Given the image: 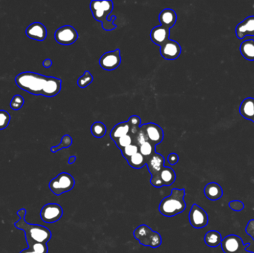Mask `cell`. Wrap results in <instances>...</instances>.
<instances>
[{"mask_svg":"<svg viewBox=\"0 0 254 253\" xmlns=\"http://www.w3.org/2000/svg\"><path fill=\"white\" fill-rule=\"evenodd\" d=\"M11 120V116L7 111L0 110V130L8 127Z\"/></svg>","mask_w":254,"mask_h":253,"instance_id":"obj_36","label":"cell"},{"mask_svg":"<svg viewBox=\"0 0 254 253\" xmlns=\"http://www.w3.org/2000/svg\"><path fill=\"white\" fill-rule=\"evenodd\" d=\"M27 37L37 41H44L47 37L45 25L40 23H33L25 30Z\"/></svg>","mask_w":254,"mask_h":253,"instance_id":"obj_15","label":"cell"},{"mask_svg":"<svg viewBox=\"0 0 254 253\" xmlns=\"http://www.w3.org/2000/svg\"><path fill=\"white\" fill-rule=\"evenodd\" d=\"M93 81V76L90 74V71H85L84 74L77 80V85L82 89L87 87L91 84Z\"/></svg>","mask_w":254,"mask_h":253,"instance_id":"obj_33","label":"cell"},{"mask_svg":"<svg viewBox=\"0 0 254 253\" xmlns=\"http://www.w3.org/2000/svg\"><path fill=\"white\" fill-rule=\"evenodd\" d=\"M20 220L15 223V227L25 232L26 241L47 244L51 238V232L47 227L41 225L28 224L25 221V209H21L17 212Z\"/></svg>","mask_w":254,"mask_h":253,"instance_id":"obj_1","label":"cell"},{"mask_svg":"<svg viewBox=\"0 0 254 253\" xmlns=\"http://www.w3.org/2000/svg\"><path fill=\"white\" fill-rule=\"evenodd\" d=\"M76 161V157L75 156H71L69 158V164H72V163H74V162H75Z\"/></svg>","mask_w":254,"mask_h":253,"instance_id":"obj_41","label":"cell"},{"mask_svg":"<svg viewBox=\"0 0 254 253\" xmlns=\"http://www.w3.org/2000/svg\"><path fill=\"white\" fill-rule=\"evenodd\" d=\"M170 31L168 28L160 25L153 28L150 33V38L155 44L162 46L169 40Z\"/></svg>","mask_w":254,"mask_h":253,"instance_id":"obj_17","label":"cell"},{"mask_svg":"<svg viewBox=\"0 0 254 253\" xmlns=\"http://www.w3.org/2000/svg\"><path fill=\"white\" fill-rule=\"evenodd\" d=\"M205 196L210 201H217L223 195L222 186L216 183L212 182L207 184L204 189Z\"/></svg>","mask_w":254,"mask_h":253,"instance_id":"obj_19","label":"cell"},{"mask_svg":"<svg viewBox=\"0 0 254 253\" xmlns=\"http://www.w3.org/2000/svg\"><path fill=\"white\" fill-rule=\"evenodd\" d=\"M159 175L163 183V186H171L176 179V172L170 167H165L164 166Z\"/></svg>","mask_w":254,"mask_h":253,"instance_id":"obj_22","label":"cell"},{"mask_svg":"<svg viewBox=\"0 0 254 253\" xmlns=\"http://www.w3.org/2000/svg\"><path fill=\"white\" fill-rule=\"evenodd\" d=\"M133 235L140 244L146 247L158 248L162 244V238L160 234L155 232L150 227L145 224L137 227Z\"/></svg>","mask_w":254,"mask_h":253,"instance_id":"obj_5","label":"cell"},{"mask_svg":"<svg viewBox=\"0 0 254 253\" xmlns=\"http://www.w3.org/2000/svg\"><path fill=\"white\" fill-rule=\"evenodd\" d=\"M30 250L35 253H48V246L44 243L33 242L27 241Z\"/></svg>","mask_w":254,"mask_h":253,"instance_id":"obj_29","label":"cell"},{"mask_svg":"<svg viewBox=\"0 0 254 253\" xmlns=\"http://www.w3.org/2000/svg\"><path fill=\"white\" fill-rule=\"evenodd\" d=\"M113 1H92L90 3V9L93 17L97 21L101 22L102 27L105 31H113L117 28L113 25V20H116V16H113L111 20H108V16L113 10Z\"/></svg>","mask_w":254,"mask_h":253,"instance_id":"obj_4","label":"cell"},{"mask_svg":"<svg viewBox=\"0 0 254 253\" xmlns=\"http://www.w3.org/2000/svg\"><path fill=\"white\" fill-rule=\"evenodd\" d=\"M159 21L161 25L165 27L168 29H170L172 27L174 26L177 21V15L173 9L166 8L161 12L159 15Z\"/></svg>","mask_w":254,"mask_h":253,"instance_id":"obj_18","label":"cell"},{"mask_svg":"<svg viewBox=\"0 0 254 253\" xmlns=\"http://www.w3.org/2000/svg\"><path fill=\"white\" fill-rule=\"evenodd\" d=\"M150 184L156 188H162L163 186V183H162L159 175L152 176L151 179H150Z\"/></svg>","mask_w":254,"mask_h":253,"instance_id":"obj_38","label":"cell"},{"mask_svg":"<svg viewBox=\"0 0 254 253\" xmlns=\"http://www.w3.org/2000/svg\"><path fill=\"white\" fill-rule=\"evenodd\" d=\"M121 63L120 51L119 49L105 53L101 56L99 63L102 69L107 71H113L117 69Z\"/></svg>","mask_w":254,"mask_h":253,"instance_id":"obj_10","label":"cell"},{"mask_svg":"<svg viewBox=\"0 0 254 253\" xmlns=\"http://www.w3.org/2000/svg\"><path fill=\"white\" fill-rule=\"evenodd\" d=\"M75 181L70 174L67 172H62L56 178L50 181V190L55 195H62L66 192H69L74 188Z\"/></svg>","mask_w":254,"mask_h":253,"instance_id":"obj_6","label":"cell"},{"mask_svg":"<svg viewBox=\"0 0 254 253\" xmlns=\"http://www.w3.org/2000/svg\"><path fill=\"white\" fill-rule=\"evenodd\" d=\"M24 103H25V100H24L23 97L17 94L13 97L12 100L10 103V106L13 110H20L23 106Z\"/></svg>","mask_w":254,"mask_h":253,"instance_id":"obj_35","label":"cell"},{"mask_svg":"<svg viewBox=\"0 0 254 253\" xmlns=\"http://www.w3.org/2000/svg\"><path fill=\"white\" fill-rule=\"evenodd\" d=\"M43 66H44V67L48 69V68L51 67V66H52V61L50 59H46L43 63Z\"/></svg>","mask_w":254,"mask_h":253,"instance_id":"obj_40","label":"cell"},{"mask_svg":"<svg viewBox=\"0 0 254 253\" xmlns=\"http://www.w3.org/2000/svg\"><path fill=\"white\" fill-rule=\"evenodd\" d=\"M133 144L136 146H140V145L143 144L145 142L148 141L147 136H146V132L142 126H140L139 132L136 135L133 137Z\"/></svg>","mask_w":254,"mask_h":253,"instance_id":"obj_31","label":"cell"},{"mask_svg":"<svg viewBox=\"0 0 254 253\" xmlns=\"http://www.w3.org/2000/svg\"><path fill=\"white\" fill-rule=\"evenodd\" d=\"M128 123L130 126V131L129 134L132 137H133L138 133L139 129L141 126V120H140V117H139L137 115H133L129 119Z\"/></svg>","mask_w":254,"mask_h":253,"instance_id":"obj_28","label":"cell"},{"mask_svg":"<svg viewBox=\"0 0 254 253\" xmlns=\"http://www.w3.org/2000/svg\"><path fill=\"white\" fill-rule=\"evenodd\" d=\"M222 250L225 253H237L245 247L242 238L237 235H231L225 237L221 243Z\"/></svg>","mask_w":254,"mask_h":253,"instance_id":"obj_13","label":"cell"},{"mask_svg":"<svg viewBox=\"0 0 254 253\" xmlns=\"http://www.w3.org/2000/svg\"><path fill=\"white\" fill-rule=\"evenodd\" d=\"M160 52L165 60H174L180 56L182 48L177 42L169 39L161 46Z\"/></svg>","mask_w":254,"mask_h":253,"instance_id":"obj_11","label":"cell"},{"mask_svg":"<svg viewBox=\"0 0 254 253\" xmlns=\"http://www.w3.org/2000/svg\"><path fill=\"white\" fill-rule=\"evenodd\" d=\"M240 51L242 55L250 61L254 60V40H248L241 44Z\"/></svg>","mask_w":254,"mask_h":253,"instance_id":"obj_23","label":"cell"},{"mask_svg":"<svg viewBox=\"0 0 254 253\" xmlns=\"http://www.w3.org/2000/svg\"><path fill=\"white\" fill-rule=\"evenodd\" d=\"M63 208L57 204H48L44 206L40 211L42 221L46 224L57 222L63 216Z\"/></svg>","mask_w":254,"mask_h":253,"instance_id":"obj_7","label":"cell"},{"mask_svg":"<svg viewBox=\"0 0 254 253\" xmlns=\"http://www.w3.org/2000/svg\"><path fill=\"white\" fill-rule=\"evenodd\" d=\"M146 132L148 141L153 143L155 146L162 143L163 139V129L156 123H150L141 125Z\"/></svg>","mask_w":254,"mask_h":253,"instance_id":"obj_12","label":"cell"},{"mask_svg":"<svg viewBox=\"0 0 254 253\" xmlns=\"http://www.w3.org/2000/svg\"><path fill=\"white\" fill-rule=\"evenodd\" d=\"M48 77L37 73H21L16 77L15 83L22 90L36 96H44Z\"/></svg>","mask_w":254,"mask_h":253,"instance_id":"obj_2","label":"cell"},{"mask_svg":"<svg viewBox=\"0 0 254 253\" xmlns=\"http://www.w3.org/2000/svg\"><path fill=\"white\" fill-rule=\"evenodd\" d=\"M72 143V139L71 137L69 135H64L62 138L61 143L57 146H53L51 148V152L55 153V152H58L60 149H64V148H68L71 146Z\"/></svg>","mask_w":254,"mask_h":253,"instance_id":"obj_32","label":"cell"},{"mask_svg":"<svg viewBox=\"0 0 254 253\" xmlns=\"http://www.w3.org/2000/svg\"><path fill=\"white\" fill-rule=\"evenodd\" d=\"M139 152V146L135 144L130 145V146H127V147L124 148V149L121 150L122 155H123V158H124L126 161Z\"/></svg>","mask_w":254,"mask_h":253,"instance_id":"obj_34","label":"cell"},{"mask_svg":"<svg viewBox=\"0 0 254 253\" xmlns=\"http://www.w3.org/2000/svg\"><path fill=\"white\" fill-rule=\"evenodd\" d=\"M239 112L247 120L254 122V98L248 97L241 103Z\"/></svg>","mask_w":254,"mask_h":253,"instance_id":"obj_20","label":"cell"},{"mask_svg":"<svg viewBox=\"0 0 254 253\" xmlns=\"http://www.w3.org/2000/svg\"><path fill=\"white\" fill-rule=\"evenodd\" d=\"M91 132L95 138H101L107 133V127L101 122H95L92 125Z\"/></svg>","mask_w":254,"mask_h":253,"instance_id":"obj_27","label":"cell"},{"mask_svg":"<svg viewBox=\"0 0 254 253\" xmlns=\"http://www.w3.org/2000/svg\"><path fill=\"white\" fill-rule=\"evenodd\" d=\"M54 38L59 44L69 46L77 41L78 39V34L74 27L71 25H64L60 27L55 31Z\"/></svg>","mask_w":254,"mask_h":253,"instance_id":"obj_8","label":"cell"},{"mask_svg":"<svg viewBox=\"0 0 254 253\" xmlns=\"http://www.w3.org/2000/svg\"><path fill=\"white\" fill-rule=\"evenodd\" d=\"M189 223L196 229L203 228L208 224V215L202 207L194 204L189 213Z\"/></svg>","mask_w":254,"mask_h":253,"instance_id":"obj_9","label":"cell"},{"mask_svg":"<svg viewBox=\"0 0 254 253\" xmlns=\"http://www.w3.org/2000/svg\"><path fill=\"white\" fill-rule=\"evenodd\" d=\"M114 142L115 143V144L117 145L118 149L121 151L122 149H124V148L133 144V137H132L130 134H128V135L118 138L117 140H116Z\"/></svg>","mask_w":254,"mask_h":253,"instance_id":"obj_30","label":"cell"},{"mask_svg":"<svg viewBox=\"0 0 254 253\" xmlns=\"http://www.w3.org/2000/svg\"><path fill=\"white\" fill-rule=\"evenodd\" d=\"M236 34L238 38H245L246 36H254V16L247 17L244 21L241 22L236 28Z\"/></svg>","mask_w":254,"mask_h":253,"instance_id":"obj_16","label":"cell"},{"mask_svg":"<svg viewBox=\"0 0 254 253\" xmlns=\"http://www.w3.org/2000/svg\"><path fill=\"white\" fill-rule=\"evenodd\" d=\"M20 253H34V252L31 251V250H30L29 249L27 248L25 249V250H23V251L20 252Z\"/></svg>","mask_w":254,"mask_h":253,"instance_id":"obj_42","label":"cell"},{"mask_svg":"<svg viewBox=\"0 0 254 253\" xmlns=\"http://www.w3.org/2000/svg\"><path fill=\"white\" fill-rule=\"evenodd\" d=\"M229 207H231L232 210L236 211V212H240L241 210L244 209V204L239 201H233L229 203Z\"/></svg>","mask_w":254,"mask_h":253,"instance_id":"obj_37","label":"cell"},{"mask_svg":"<svg viewBox=\"0 0 254 253\" xmlns=\"http://www.w3.org/2000/svg\"><path fill=\"white\" fill-rule=\"evenodd\" d=\"M222 241V235H221L220 232L215 231V230H211L207 232L205 236V244L208 247H213V248L220 245Z\"/></svg>","mask_w":254,"mask_h":253,"instance_id":"obj_24","label":"cell"},{"mask_svg":"<svg viewBox=\"0 0 254 253\" xmlns=\"http://www.w3.org/2000/svg\"><path fill=\"white\" fill-rule=\"evenodd\" d=\"M139 152L146 158H150L156 152V146L150 141H146L139 146Z\"/></svg>","mask_w":254,"mask_h":253,"instance_id":"obj_26","label":"cell"},{"mask_svg":"<svg viewBox=\"0 0 254 253\" xmlns=\"http://www.w3.org/2000/svg\"><path fill=\"white\" fill-rule=\"evenodd\" d=\"M185 189H173L171 194L161 201L159 204V212L166 217L175 216L182 213L186 208Z\"/></svg>","mask_w":254,"mask_h":253,"instance_id":"obj_3","label":"cell"},{"mask_svg":"<svg viewBox=\"0 0 254 253\" xmlns=\"http://www.w3.org/2000/svg\"><path fill=\"white\" fill-rule=\"evenodd\" d=\"M130 126L128 121L123 122V123H118L116 125L113 129H112L110 137L114 141L117 140L118 138L125 135H128L130 133Z\"/></svg>","mask_w":254,"mask_h":253,"instance_id":"obj_21","label":"cell"},{"mask_svg":"<svg viewBox=\"0 0 254 253\" xmlns=\"http://www.w3.org/2000/svg\"><path fill=\"white\" fill-rule=\"evenodd\" d=\"M129 165L134 169H141L146 165V160L140 152H138L136 155L132 156L127 160Z\"/></svg>","mask_w":254,"mask_h":253,"instance_id":"obj_25","label":"cell"},{"mask_svg":"<svg viewBox=\"0 0 254 253\" xmlns=\"http://www.w3.org/2000/svg\"><path fill=\"white\" fill-rule=\"evenodd\" d=\"M164 158L157 152L146 159V165L152 176L159 175L161 171L164 167Z\"/></svg>","mask_w":254,"mask_h":253,"instance_id":"obj_14","label":"cell"},{"mask_svg":"<svg viewBox=\"0 0 254 253\" xmlns=\"http://www.w3.org/2000/svg\"><path fill=\"white\" fill-rule=\"evenodd\" d=\"M168 162L170 165H176L179 162V156L177 154L171 153L167 158Z\"/></svg>","mask_w":254,"mask_h":253,"instance_id":"obj_39","label":"cell"}]
</instances>
